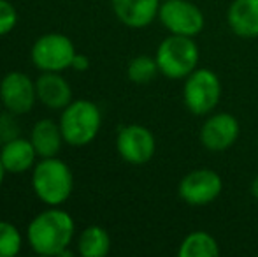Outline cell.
I'll use <instances>...</instances> for the list:
<instances>
[{"mask_svg":"<svg viewBox=\"0 0 258 257\" xmlns=\"http://www.w3.org/2000/svg\"><path fill=\"white\" fill-rule=\"evenodd\" d=\"M76 224L71 213L58 206H49L30 220L27 227V241L39 255L58 257L74 240Z\"/></svg>","mask_w":258,"mask_h":257,"instance_id":"1","label":"cell"},{"mask_svg":"<svg viewBox=\"0 0 258 257\" xmlns=\"http://www.w3.org/2000/svg\"><path fill=\"white\" fill-rule=\"evenodd\" d=\"M32 189L44 204L61 206L74 189L71 168L56 157L41 159L32 169Z\"/></svg>","mask_w":258,"mask_h":257,"instance_id":"2","label":"cell"},{"mask_svg":"<svg viewBox=\"0 0 258 257\" xmlns=\"http://www.w3.org/2000/svg\"><path fill=\"white\" fill-rule=\"evenodd\" d=\"M58 124L65 143L74 148L86 146L95 139L102 127V113L95 102L88 99H78L61 110Z\"/></svg>","mask_w":258,"mask_h":257,"instance_id":"3","label":"cell"},{"mask_svg":"<svg viewBox=\"0 0 258 257\" xmlns=\"http://www.w3.org/2000/svg\"><path fill=\"white\" fill-rule=\"evenodd\" d=\"M155 59L160 74L169 79H184L199 67L201 52L195 37L170 34L156 48Z\"/></svg>","mask_w":258,"mask_h":257,"instance_id":"4","label":"cell"},{"mask_svg":"<svg viewBox=\"0 0 258 257\" xmlns=\"http://www.w3.org/2000/svg\"><path fill=\"white\" fill-rule=\"evenodd\" d=\"M221 99V81L214 71L207 67H197L184 78L183 102L186 110L195 117L211 115Z\"/></svg>","mask_w":258,"mask_h":257,"instance_id":"5","label":"cell"},{"mask_svg":"<svg viewBox=\"0 0 258 257\" xmlns=\"http://www.w3.org/2000/svg\"><path fill=\"white\" fill-rule=\"evenodd\" d=\"M32 64L42 72H61L72 67L76 57L74 42L63 34L49 32L44 34L32 46Z\"/></svg>","mask_w":258,"mask_h":257,"instance_id":"6","label":"cell"},{"mask_svg":"<svg viewBox=\"0 0 258 257\" xmlns=\"http://www.w3.org/2000/svg\"><path fill=\"white\" fill-rule=\"evenodd\" d=\"M158 20L170 34L186 37H197L206 25L204 13L191 0H162Z\"/></svg>","mask_w":258,"mask_h":257,"instance_id":"7","label":"cell"},{"mask_svg":"<svg viewBox=\"0 0 258 257\" xmlns=\"http://www.w3.org/2000/svg\"><path fill=\"white\" fill-rule=\"evenodd\" d=\"M223 180L214 169L199 168L186 173L177 185V195L190 206H207L220 197Z\"/></svg>","mask_w":258,"mask_h":257,"instance_id":"8","label":"cell"},{"mask_svg":"<svg viewBox=\"0 0 258 257\" xmlns=\"http://www.w3.org/2000/svg\"><path fill=\"white\" fill-rule=\"evenodd\" d=\"M116 150H118L119 157L128 164H148L155 157L156 151L155 134L141 124H128L118 130Z\"/></svg>","mask_w":258,"mask_h":257,"instance_id":"9","label":"cell"},{"mask_svg":"<svg viewBox=\"0 0 258 257\" xmlns=\"http://www.w3.org/2000/svg\"><path fill=\"white\" fill-rule=\"evenodd\" d=\"M0 100L11 115H25L37 102V88L27 74L7 72L0 81Z\"/></svg>","mask_w":258,"mask_h":257,"instance_id":"10","label":"cell"},{"mask_svg":"<svg viewBox=\"0 0 258 257\" xmlns=\"http://www.w3.org/2000/svg\"><path fill=\"white\" fill-rule=\"evenodd\" d=\"M241 134L239 120L230 113H211L207 115L199 132L202 146L209 151H225L235 144Z\"/></svg>","mask_w":258,"mask_h":257,"instance_id":"11","label":"cell"},{"mask_svg":"<svg viewBox=\"0 0 258 257\" xmlns=\"http://www.w3.org/2000/svg\"><path fill=\"white\" fill-rule=\"evenodd\" d=\"M162 0H111L116 18L130 28H144L158 18Z\"/></svg>","mask_w":258,"mask_h":257,"instance_id":"12","label":"cell"},{"mask_svg":"<svg viewBox=\"0 0 258 257\" xmlns=\"http://www.w3.org/2000/svg\"><path fill=\"white\" fill-rule=\"evenodd\" d=\"M37 100L49 110H63L72 102V88L60 72H42L35 79Z\"/></svg>","mask_w":258,"mask_h":257,"instance_id":"13","label":"cell"},{"mask_svg":"<svg viewBox=\"0 0 258 257\" xmlns=\"http://www.w3.org/2000/svg\"><path fill=\"white\" fill-rule=\"evenodd\" d=\"M37 151H35L34 144L30 139L25 137H13L4 143L2 150H0V161H2L4 168L7 173L13 175H20L28 169H34L37 164Z\"/></svg>","mask_w":258,"mask_h":257,"instance_id":"14","label":"cell"},{"mask_svg":"<svg viewBox=\"0 0 258 257\" xmlns=\"http://www.w3.org/2000/svg\"><path fill=\"white\" fill-rule=\"evenodd\" d=\"M227 23L235 35L244 39L258 37V0H234L228 6Z\"/></svg>","mask_w":258,"mask_h":257,"instance_id":"15","label":"cell"},{"mask_svg":"<svg viewBox=\"0 0 258 257\" xmlns=\"http://www.w3.org/2000/svg\"><path fill=\"white\" fill-rule=\"evenodd\" d=\"M30 141L41 159L56 157L58 151L61 150V143H65L60 124L49 120V118L39 120L34 125L30 134Z\"/></svg>","mask_w":258,"mask_h":257,"instance_id":"16","label":"cell"},{"mask_svg":"<svg viewBox=\"0 0 258 257\" xmlns=\"http://www.w3.org/2000/svg\"><path fill=\"white\" fill-rule=\"evenodd\" d=\"M179 257H218L220 243L207 231H191L183 238L177 248Z\"/></svg>","mask_w":258,"mask_h":257,"instance_id":"17","label":"cell"},{"mask_svg":"<svg viewBox=\"0 0 258 257\" xmlns=\"http://www.w3.org/2000/svg\"><path fill=\"white\" fill-rule=\"evenodd\" d=\"M111 250V236L102 226H88L78 238V252L83 257H104Z\"/></svg>","mask_w":258,"mask_h":257,"instance_id":"18","label":"cell"},{"mask_svg":"<svg viewBox=\"0 0 258 257\" xmlns=\"http://www.w3.org/2000/svg\"><path fill=\"white\" fill-rule=\"evenodd\" d=\"M158 72H160V69H158V64H156V59L150 55L134 57L128 62V67H126V76H128V79L132 83H137V85H144V83L153 81Z\"/></svg>","mask_w":258,"mask_h":257,"instance_id":"19","label":"cell"},{"mask_svg":"<svg viewBox=\"0 0 258 257\" xmlns=\"http://www.w3.org/2000/svg\"><path fill=\"white\" fill-rule=\"evenodd\" d=\"M23 247V236L14 224L0 220V257H16Z\"/></svg>","mask_w":258,"mask_h":257,"instance_id":"20","label":"cell"},{"mask_svg":"<svg viewBox=\"0 0 258 257\" xmlns=\"http://www.w3.org/2000/svg\"><path fill=\"white\" fill-rule=\"evenodd\" d=\"M18 23V13L9 0H0V37L11 34Z\"/></svg>","mask_w":258,"mask_h":257,"instance_id":"21","label":"cell"},{"mask_svg":"<svg viewBox=\"0 0 258 257\" xmlns=\"http://www.w3.org/2000/svg\"><path fill=\"white\" fill-rule=\"evenodd\" d=\"M72 69H76V71H88L90 69V59L86 55H79V53H76L74 60H72Z\"/></svg>","mask_w":258,"mask_h":257,"instance_id":"22","label":"cell"},{"mask_svg":"<svg viewBox=\"0 0 258 257\" xmlns=\"http://www.w3.org/2000/svg\"><path fill=\"white\" fill-rule=\"evenodd\" d=\"M249 192H251L253 197L258 201V175L253 178V182H251V185H249Z\"/></svg>","mask_w":258,"mask_h":257,"instance_id":"23","label":"cell"},{"mask_svg":"<svg viewBox=\"0 0 258 257\" xmlns=\"http://www.w3.org/2000/svg\"><path fill=\"white\" fill-rule=\"evenodd\" d=\"M6 168H4V164H2V161H0V185H2V182H4V176H6Z\"/></svg>","mask_w":258,"mask_h":257,"instance_id":"24","label":"cell"},{"mask_svg":"<svg viewBox=\"0 0 258 257\" xmlns=\"http://www.w3.org/2000/svg\"><path fill=\"white\" fill-rule=\"evenodd\" d=\"M0 137H2V124H0Z\"/></svg>","mask_w":258,"mask_h":257,"instance_id":"25","label":"cell"},{"mask_svg":"<svg viewBox=\"0 0 258 257\" xmlns=\"http://www.w3.org/2000/svg\"><path fill=\"white\" fill-rule=\"evenodd\" d=\"M256 148H258V141H256Z\"/></svg>","mask_w":258,"mask_h":257,"instance_id":"26","label":"cell"}]
</instances>
